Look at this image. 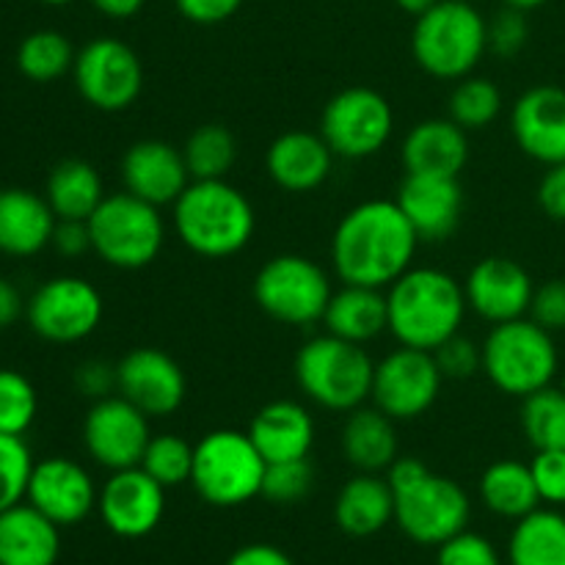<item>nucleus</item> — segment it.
I'll list each match as a JSON object with an SVG mask.
<instances>
[{"label": "nucleus", "instance_id": "nucleus-1", "mask_svg": "<svg viewBox=\"0 0 565 565\" xmlns=\"http://www.w3.org/2000/svg\"><path fill=\"white\" fill-rule=\"evenodd\" d=\"M419 235L395 199H370L348 210L331 237V265L342 285L390 287L417 257Z\"/></svg>", "mask_w": 565, "mask_h": 565}, {"label": "nucleus", "instance_id": "nucleus-2", "mask_svg": "<svg viewBox=\"0 0 565 565\" xmlns=\"http://www.w3.org/2000/svg\"><path fill=\"white\" fill-rule=\"evenodd\" d=\"M390 331L401 345L434 353L467 318L463 285L439 268H408L386 290Z\"/></svg>", "mask_w": 565, "mask_h": 565}, {"label": "nucleus", "instance_id": "nucleus-3", "mask_svg": "<svg viewBox=\"0 0 565 565\" xmlns=\"http://www.w3.org/2000/svg\"><path fill=\"white\" fill-rule=\"evenodd\" d=\"M386 480L395 491V524L414 544L441 546L467 530L472 502L456 480L430 472L419 458H397Z\"/></svg>", "mask_w": 565, "mask_h": 565}, {"label": "nucleus", "instance_id": "nucleus-4", "mask_svg": "<svg viewBox=\"0 0 565 565\" xmlns=\"http://www.w3.org/2000/svg\"><path fill=\"white\" fill-rule=\"evenodd\" d=\"M174 230L182 246L199 257L226 259L252 243L257 215L232 182L191 180L174 202Z\"/></svg>", "mask_w": 565, "mask_h": 565}, {"label": "nucleus", "instance_id": "nucleus-5", "mask_svg": "<svg viewBox=\"0 0 565 565\" xmlns=\"http://www.w3.org/2000/svg\"><path fill=\"white\" fill-rule=\"evenodd\" d=\"M375 362L367 348L320 334L303 342L296 356V381L303 395L320 408L351 414L373 395Z\"/></svg>", "mask_w": 565, "mask_h": 565}, {"label": "nucleus", "instance_id": "nucleus-6", "mask_svg": "<svg viewBox=\"0 0 565 565\" xmlns=\"http://www.w3.org/2000/svg\"><path fill=\"white\" fill-rule=\"evenodd\" d=\"M483 373L511 397H527L555 384L561 373V351L555 334L533 318L491 326L483 345Z\"/></svg>", "mask_w": 565, "mask_h": 565}, {"label": "nucleus", "instance_id": "nucleus-7", "mask_svg": "<svg viewBox=\"0 0 565 565\" xmlns=\"http://www.w3.org/2000/svg\"><path fill=\"white\" fill-rule=\"evenodd\" d=\"M412 53L414 61L439 81L472 75L489 53L483 14L463 0H439L414 22Z\"/></svg>", "mask_w": 565, "mask_h": 565}, {"label": "nucleus", "instance_id": "nucleus-8", "mask_svg": "<svg viewBox=\"0 0 565 565\" xmlns=\"http://www.w3.org/2000/svg\"><path fill=\"white\" fill-rule=\"evenodd\" d=\"M265 469L268 461L248 430H210L199 445H193L191 486L207 505L237 508L263 497Z\"/></svg>", "mask_w": 565, "mask_h": 565}, {"label": "nucleus", "instance_id": "nucleus-9", "mask_svg": "<svg viewBox=\"0 0 565 565\" xmlns=\"http://www.w3.org/2000/svg\"><path fill=\"white\" fill-rule=\"evenodd\" d=\"M88 232L92 252L119 270H141L152 265L166 241L160 207L127 191L103 199L88 218Z\"/></svg>", "mask_w": 565, "mask_h": 565}, {"label": "nucleus", "instance_id": "nucleus-10", "mask_svg": "<svg viewBox=\"0 0 565 565\" xmlns=\"http://www.w3.org/2000/svg\"><path fill=\"white\" fill-rule=\"evenodd\" d=\"M334 287L315 259L301 254L270 257L254 276V301L270 320L285 326L323 323Z\"/></svg>", "mask_w": 565, "mask_h": 565}, {"label": "nucleus", "instance_id": "nucleus-11", "mask_svg": "<svg viewBox=\"0 0 565 565\" xmlns=\"http://www.w3.org/2000/svg\"><path fill=\"white\" fill-rule=\"evenodd\" d=\"M395 130L390 99L367 86L342 88L320 114V136L337 158L364 160L379 154Z\"/></svg>", "mask_w": 565, "mask_h": 565}, {"label": "nucleus", "instance_id": "nucleus-12", "mask_svg": "<svg viewBox=\"0 0 565 565\" xmlns=\"http://www.w3.org/2000/svg\"><path fill=\"white\" fill-rule=\"evenodd\" d=\"M75 88L92 108L121 114L143 88V64L136 50L114 36H97L83 44L72 66Z\"/></svg>", "mask_w": 565, "mask_h": 565}, {"label": "nucleus", "instance_id": "nucleus-13", "mask_svg": "<svg viewBox=\"0 0 565 565\" xmlns=\"http://www.w3.org/2000/svg\"><path fill=\"white\" fill-rule=\"evenodd\" d=\"M105 301L92 281L81 276H55L44 281L25 303L28 326L42 340L72 345L99 329Z\"/></svg>", "mask_w": 565, "mask_h": 565}, {"label": "nucleus", "instance_id": "nucleus-14", "mask_svg": "<svg viewBox=\"0 0 565 565\" xmlns=\"http://www.w3.org/2000/svg\"><path fill=\"white\" fill-rule=\"evenodd\" d=\"M441 381L445 375L434 353L401 345L375 362L370 401L395 423H408L423 417L439 401Z\"/></svg>", "mask_w": 565, "mask_h": 565}, {"label": "nucleus", "instance_id": "nucleus-15", "mask_svg": "<svg viewBox=\"0 0 565 565\" xmlns=\"http://www.w3.org/2000/svg\"><path fill=\"white\" fill-rule=\"evenodd\" d=\"M149 439H152L149 417L130 401H125L119 392L94 401L86 419H83L86 452L94 463H99L108 472L141 467Z\"/></svg>", "mask_w": 565, "mask_h": 565}, {"label": "nucleus", "instance_id": "nucleus-16", "mask_svg": "<svg viewBox=\"0 0 565 565\" xmlns=\"http://www.w3.org/2000/svg\"><path fill=\"white\" fill-rule=\"evenodd\" d=\"M97 513L119 539H147L166 513V489L141 467L119 469L99 486Z\"/></svg>", "mask_w": 565, "mask_h": 565}, {"label": "nucleus", "instance_id": "nucleus-17", "mask_svg": "<svg viewBox=\"0 0 565 565\" xmlns=\"http://www.w3.org/2000/svg\"><path fill=\"white\" fill-rule=\"evenodd\" d=\"M116 392L149 419L174 414L188 395L180 364L160 348H136L116 364Z\"/></svg>", "mask_w": 565, "mask_h": 565}, {"label": "nucleus", "instance_id": "nucleus-18", "mask_svg": "<svg viewBox=\"0 0 565 565\" xmlns=\"http://www.w3.org/2000/svg\"><path fill=\"white\" fill-rule=\"evenodd\" d=\"M99 489L86 467L64 456L33 463L25 502L42 511L58 527H72L97 511Z\"/></svg>", "mask_w": 565, "mask_h": 565}, {"label": "nucleus", "instance_id": "nucleus-19", "mask_svg": "<svg viewBox=\"0 0 565 565\" xmlns=\"http://www.w3.org/2000/svg\"><path fill=\"white\" fill-rule=\"evenodd\" d=\"M533 276L524 265L508 257H486L463 281L467 307L491 326L527 318L533 303Z\"/></svg>", "mask_w": 565, "mask_h": 565}, {"label": "nucleus", "instance_id": "nucleus-20", "mask_svg": "<svg viewBox=\"0 0 565 565\" xmlns=\"http://www.w3.org/2000/svg\"><path fill=\"white\" fill-rule=\"evenodd\" d=\"M511 132L527 158L565 163V88L533 86L513 103Z\"/></svg>", "mask_w": 565, "mask_h": 565}, {"label": "nucleus", "instance_id": "nucleus-21", "mask_svg": "<svg viewBox=\"0 0 565 565\" xmlns=\"http://www.w3.org/2000/svg\"><path fill=\"white\" fill-rule=\"evenodd\" d=\"M395 202L401 204L419 241L441 243L461 224L463 188L458 177L406 174Z\"/></svg>", "mask_w": 565, "mask_h": 565}, {"label": "nucleus", "instance_id": "nucleus-22", "mask_svg": "<svg viewBox=\"0 0 565 565\" xmlns=\"http://www.w3.org/2000/svg\"><path fill=\"white\" fill-rule=\"evenodd\" d=\"M121 182L127 193L154 207H163L174 204L191 185V171L182 158V149H174L158 138H147L132 143L121 158Z\"/></svg>", "mask_w": 565, "mask_h": 565}, {"label": "nucleus", "instance_id": "nucleus-23", "mask_svg": "<svg viewBox=\"0 0 565 565\" xmlns=\"http://www.w3.org/2000/svg\"><path fill=\"white\" fill-rule=\"evenodd\" d=\"M334 158L329 143L320 132L290 130L281 132L265 154V169L270 180L287 193L318 191L334 169Z\"/></svg>", "mask_w": 565, "mask_h": 565}, {"label": "nucleus", "instance_id": "nucleus-24", "mask_svg": "<svg viewBox=\"0 0 565 565\" xmlns=\"http://www.w3.org/2000/svg\"><path fill=\"white\" fill-rule=\"evenodd\" d=\"M58 224L47 199L28 188H0V254L36 257Z\"/></svg>", "mask_w": 565, "mask_h": 565}, {"label": "nucleus", "instance_id": "nucleus-25", "mask_svg": "<svg viewBox=\"0 0 565 565\" xmlns=\"http://www.w3.org/2000/svg\"><path fill=\"white\" fill-rule=\"evenodd\" d=\"M406 174L458 177L469 160V138L452 119H425L403 138Z\"/></svg>", "mask_w": 565, "mask_h": 565}, {"label": "nucleus", "instance_id": "nucleus-26", "mask_svg": "<svg viewBox=\"0 0 565 565\" xmlns=\"http://www.w3.org/2000/svg\"><path fill=\"white\" fill-rule=\"evenodd\" d=\"M61 557V527L31 502L0 513V565H55Z\"/></svg>", "mask_w": 565, "mask_h": 565}, {"label": "nucleus", "instance_id": "nucleus-27", "mask_svg": "<svg viewBox=\"0 0 565 565\" xmlns=\"http://www.w3.org/2000/svg\"><path fill=\"white\" fill-rule=\"evenodd\" d=\"M248 436L268 463L309 458L315 445V419L301 403L274 401L259 408Z\"/></svg>", "mask_w": 565, "mask_h": 565}, {"label": "nucleus", "instance_id": "nucleus-28", "mask_svg": "<svg viewBox=\"0 0 565 565\" xmlns=\"http://www.w3.org/2000/svg\"><path fill=\"white\" fill-rule=\"evenodd\" d=\"M334 522L351 539H370L395 522V491L386 475L359 472L340 489L334 502Z\"/></svg>", "mask_w": 565, "mask_h": 565}, {"label": "nucleus", "instance_id": "nucleus-29", "mask_svg": "<svg viewBox=\"0 0 565 565\" xmlns=\"http://www.w3.org/2000/svg\"><path fill=\"white\" fill-rule=\"evenodd\" d=\"M342 456L356 472H386L397 461L395 419L375 406H359L342 425Z\"/></svg>", "mask_w": 565, "mask_h": 565}, {"label": "nucleus", "instance_id": "nucleus-30", "mask_svg": "<svg viewBox=\"0 0 565 565\" xmlns=\"http://www.w3.org/2000/svg\"><path fill=\"white\" fill-rule=\"evenodd\" d=\"M323 326L329 334L340 337V340L367 345L375 337L390 331V309H386L384 290L342 285V290H334L329 307H326Z\"/></svg>", "mask_w": 565, "mask_h": 565}, {"label": "nucleus", "instance_id": "nucleus-31", "mask_svg": "<svg viewBox=\"0 0 565 565\" xmlns=\"http://www.w3.org/2000/svg\"><path fill=\"white\" fill-rule=\"evenodd\" d=\"M508 565H565V513L541 505L513 524Z\"/></svg>", "mask_w": 565, "mask_h": 565}, {"label": "nucleus", "instance_id": "nucleus-32", "mask_svg": "<svg viewBox=\"0 0 565 565\" xmlns=\"http://www.w3.org/2000/svg\"><path fill=\"white\" fill-rule=\"evenodd\" d=\"M478 491L483 505L494 516L511 519V522H519L522 516L533 513L535 508H541L533 469H530V463L513 461V458L486 467V472L480 475Z\"/></svg>", "mask_w": 565, "mask_h": 565}, {"label": "nucleus", "instance_id": "nucleus-33", "mask_svg": "<svg viewBox=\"0 0 565 565\" xmlns=\"http://www.w3.org/2000/svg\"><path fill=\"white\" fill-rule=\"evenodd\" d=\"M44 199L53 207L55 218L88 221L94 210L103 204L105 188L103 177L86 160H61L47 177Z\"/></svg>", "mask_w": 565, "mask_h": 565}, {"label": "nucleus", "instance_id": "nucleus-34", "mask_svg": "<svg viewBox=\"0 0 565 565\" xmlns=\"http://www.w3.org/2000/svg\"><path fill=\"white\" fill-rule=\"evenodd\" d=\"M75 47L70 39L53 28H42V31L28 33L17 47V70L22 77L33 83H53L72 72L75 66Z\"/></svg>", "mask_w": 565, "mask_h": 565}, {"label": "nucleus", "instance_id": "nucleus-35", "mask_svg": "<svg viewBox=\"0 0 565 565\" xmlns=\"http://www.w3.org/2000/svg\"><path fill=\"white\" fill-rule=\"evenodd\" d=\"M519 423L535 452L565 450V386L552 384L524 397Z\"/></svg>", "mask_w": 565, "mask_h": 565}, {"label": "nucleus", "instance_id": "nucleus-36", "mask_svg": "<svg viewBox=\"0 0 565 565\" xmlns=\"http://www.w3.org/2000/svg\"><path fill=\"white\" fill-rule=\"evenodd\" d=\"M191 180H226L237 160V141L230 127L202 125L182 147Z\"/></svg>", "mask_w": 565, "mask_h": 565}, {"label": "nucleus", "instance_id": "nucleus-37", "mask_svg": "<svg viewBox=\"0 0 565 565\" xmlns=\"http://www.w3.org/2000/svg\"><path fill=\"white\" fill-rule=\"evenodd\" d=\"M502 114V92L489 77H461L450 94V119L467 132L494 125Z\"/></svg>", "mask_w": 565, "mask_h": 565}, {"label": "nucleus", "instance_id": "nucleus-38", "mask_svg": "<svg viewBox=\"0 0 565 565\" xmlns=\"http://www.w3.org/2000/svg\"><path fill=\"white\" fill-rule=\"evenodd\" d=\"M141 469L152 475L163 489H177L182 483H191L193 445L174 434L152 436L141 458Z\"/></svg>", "mask_w": 565, "mask_h": 565}, {"label": "nucleus", "instance_id": "nucleus-39", "mask_svg": "<svg viewBox=\"0 0 565 565\" xmlns=\"http://www.w3.org/2000/svg\"><path fill=\"white\" fill-rule=\"evenodd\" d=\"M39 414L36 386L20 370H0V434L25 436Z\"/></svg>", "mask_w": 565, "mask_h": 565}, {"label": "nucleus", "instance_id": "nucleus-40", "mask_svg": "<svg viewBox=\"0 0 565 565\" xmlns=\"http://www.w3.org/2000/svg\"><path fill=\"white\" fill-rule=\"evenodd\" d=\"M33 463L36 461L31 456V447L22 436L0 434V513L25 500Z\"/></svg>", "mask_w": 565, "mask_h": 565}, {"label": "nucleus", "instance_id": "nucleus-41", "mask_svg": "<svg viewBox=\"0 0 565 565\" xmlns=\"http://www.w3.org/2000/svg\"><path fill=\"white\" fill-rule=\"evenodd\" d=\"M315 486V469L307 458L268 463L263 480V497L274 505H296L307 500Z\"/></svg>", "mask_w": 565, "mask_h": 565}, {"label": "nucleus", "instance_id": "nucleus-42", "mask_svg": "<svg viewBox=\"0 0 565 565\" xmlns=\"http://www.w3.org/2000/svg\"><path fill=\"white\" fill-rule=\"evenodd\" d=\"M486 36H489V50L500 58H513L527 47L530 22L527 11L505 6L486 22Z\"/></svg>", "mask_w": 565, "mask_h": 565}, {"label": "nucleus", "instance_id": "nucleus-43", "mask_svg": "<svg viewBox=\"0 0 565 565\" xmlns=\"http://www.w3.org/2000/svg\"><path fill=\"white\" fill-rule=\"evenodd\" d=\"M436 565H502V555L486 535L463 530L441 546H436Z\"/></svg>", "mask_w": 565, "mask_h": 565}, {"label": "nucleus", "instance_id": "nucleus-44", "mask_svg": "<svg viewBox=\"0 0 565 565\" xmlns=\"http://www.w3.org/2000/svg\"><path fill=\"white\" fill-rule=\"evenodd\" d=\"M434 359L439 364L441 375L452 381L472 379L478 370H483V348L469 340V337H463L461 331L447 342H441L434 351Z\"/></svg>", "mask_w": 565, "mask_h": 565}, {"label": "nucleus", "instance_id": "nucleus-45", "mask_svg": "<svg viewBox=\"0 0 565 565\" xmlns=\"http://www.w3.org/2000/svg\"><path fill=\"white\" fill-rule=\"evenodd\" d=\"M541 505L565 508V450H539L530 461Z\"/></svg>", "mask_w": 565, "mask_h": 565}, {"label": "nucleus", "instance_id": "nucleus-46", "mask_svg": "<svg viewBox=\"0 0 565 565\" xmlns=\"http://www.w3.org/2000/svg\"><path fill=\"white\" fill-rule=\"evenodd\" d=\"M527 318H533L552 334L565 331V279H550L535 287Z\"/></svg>", "mask_w": 565, "mask_h": 565}, {"label": "nucleus", "instance_id": "nucleus-47", "mask_svg": "<svg viewBox=\"0 0 565 565\" xmlns=\"http://www.w3.org/2000/svg\"><path fill=\"white\" fill-rule=\"evenodd\" d=\"M246 0H174L177 11L196 25H218L235 17Z\"/></svg>", "mask_w": 565, "mask_h": 565}, {"label": "nucleus", "instance_id": "nucleus-48", "mask_svg": "<svg viewBox=\"0 0 565 565\" xmlns=\"http://www.w3.org/2000/svg\"><path fill=\"white\" fill-rule=\"evenodd\" d=\"M75 386L81 390V395L94 397V401L114 395L110 390H116V367L103 359H88L77 367Z\"/></svg>", "mask_w": 565, "mask_h": 565}, {"label": "nucleus", "instance_id": "nucleus-49", "mask_svg": "<svg viewBox=\"0 0 565 565\" xmlns=\"http://www.w3.org/2000/svg\"><path fill=\"white\" fill-rule=\"evenodd\" d=\"M50 246H53L61 257H70V259L83 257L86 252H92V232H88V221L58 218Z\"/></svg>", "mask_w": 565, "mask_h": 565}, {"label": "nucleus", "instance_id": "nucleus-50", "mask_svg": "<svg viewBox=\"0 0 565 565\" xmlns=\"http://www.w3.org/2000/svg\"><path fill=\"white\" fill-rule=\"evenodd\" d=\"M539 207L552 221L565 224V163L546 166V174L539 182Z\"/></svg>", "mask_w": 565, "mask_h": 565}, {"label": "nucleus", "instance_id": "nucleus-51", "mask_svg": "<svg viewBox=\"0 0 565 565\" xmlns=\"http://www.w3.org/2000/svg\"><path fill=\"white\" fill-rule=\"evenodd\" d=\"M226 565H296L285 550L274 544H246L232 552Z\"/></svg>", "mask_w": 565, "mask_h": 565}, {"label": "nucleus", "instance_id": "nucleus-52", "mask_svg": "<svg viewBox=\"0 0 565 565\" xmlns=\"http://www.w3.org/2000/svg\"><path fill=\"white\" fill-rule=\"evenodd\" d=\"M20 315H25V301H22L20 290L14 287V281L0 276V331L14 326Z\"/></svg>", "mask_w": 565, "mask_h": 565}, {"label": "nucleus", "instance_id": "nucleus-53", "mask_svg": "<svg viewBox=\"0 0 565 565\" xmlns=\"http://www.w3.org/2000/svg\"><path fill=\"white\" fill-rule=\"evenodd\" d=\"M143 3L147 0H92L94 9L103 17H110V20H130L143 9Z\"/></svg>", "mask_w": 565, "mask_h": 565}, {"label": "nucleus", "instance_id": "nucleus-54", "mask_svg": "<svg viewBox=\"0 0 565 565\" xmlns=\"http://www.w3.org/2000/svg\"><path fill=\"white\" fill-rule=\"evenodd\" d=\"M395 3L401 6V9L406 11V14H412V17H423L425 11L434 9V6L439 3V0H395Z\"/></svg>", "mask_w": 565, "mask_h": 565}, {"label": "nucleus", "instance_id": "nucleus-55", "mask_svg": "<svg viewBox=\"0 0 565 565\" xmlns=\"http://www.w3.org/2000/svg\"><path fill=\"white\" fill-rule=\"evenodd\" d=\"M544 3H550V0H505V6H513V9H522V11L541 9Z\"/></svg>", "mask_w": 565, "mask_h": 565}, {"label": "nucleus", "instance_id": "nucleus-56", "mask_svg": "<svg viewBox=\"0 0 565 565\" xmlns=\"http://www.w3.org/2000/svg\"><path fill=\"white\" fill-rule=\"evenodd\" d=\"M39 3H44V6H70V3H75V0H39Z\"/></svg>", "mask_w": 565, "mask_h": 565}, {"label": "nucleus", "instance_id": "nucleus-57", "mask_svg": "<svg viewBox=\"0 0 565 565\" xmlns=\"http://www.w3.org/2000/svg\"><path fill=\"white\" fill-rule=\"evenodd\" d=\"M463 3H472V0H463Z\"/></svg>", "mask_w": 565, "mask_h": 565}, {"label": "nucleus", "instance_id": "nucleus-58", "mask_svg": "<svg viewBox=\"0 0 565 565\" xmlns=\"http://www.w3.org/2000/svg\"><path fill=\"white\" fill-rule=\"evenodd\" d=\"M563 386H565V375H563Z\"/></svg>", "mask_w": 565, "mask_h": 565}]
</instances>
